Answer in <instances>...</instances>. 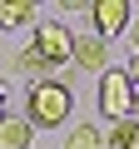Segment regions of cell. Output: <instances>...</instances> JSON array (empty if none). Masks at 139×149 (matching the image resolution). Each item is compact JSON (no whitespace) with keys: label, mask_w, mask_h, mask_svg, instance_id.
<instances>
[{"label":"cell","mask_w":139,"mask_h":149,"mask_svg":"<svg viewBox=\"0 0 139 149\" xmlns=\"http://www.w3.org/2000/svg\"><path fill=\"white\" fill-rule=\"evenodd\" d=\"M25 119H30V129H60L65 119H70V109H75V95H70V85L60 80H40V85H30V95H25Z\"/></svg>","instance_id":"cell-1"},{"label":"cell","mask_w":139,"mask_h":149,"mask_svg":"<svg viewBox=\"0 0 139 149\" xmlns=\"http://www.w3.org/2000/svg\"><path fill=\"white\" fill-rule=\"evenodd\" d=\"M70 45H75V30H70V25H60V20H40V25H35L30 50H35L50 70H65V65H70Z\"/></svg>","instance_id":"cell-2"},{"label":"cell","mask_w":139,"mask_h":149,"mask_svg":"<svg viewBox=\"0 0 139 149\" xmlns=\"http://www.w3.org/2000/svg\"><path fill=\"white\" fill-rule=\"evenodd\" d=\"M99 109L109 119H129L134 114V85H129L124 70H104L99 74Z\"/></svg>","instance_id":"cell-3"},{"label":"cell","mask_w":139,"mask_h":149,"mask_svg":"<svg viewBox=\"0 0 139 149\" xmlns=\"http://www.w3.org/2000/svg\"><path fill=\"white\" fill-rule=\"evenodd\" d=\"M70 65L85 74H104L109 70V40H99L95 30H80L75 45H70Z\"/></svg>","instance_id":"cell-4"},{"label":"cell","mask_w":139,"mask_h":149,"mask_svg":"<svg viewBox=\"0 0 139 149\" xmlns=\"http://www.w3.org/2000/svg\"><path fill=\"white\" fill-rule=\"evenodd\" d=\"M90 20H95V35L109 40V35H124L129 30L134 5H129V0H95V5H90Z\"/></svg>","instance_id":"cell-5"},{"label":"cell","mask_w":139,"mask_h":149,"mask_svg":"<svg viewBox=\"0 0 139 149\" xmlns=\"http://www.w3.org/2000/svg\"><path fill=\"white\" fill-rule=\"evenodd\" d=\"M30 139H35V129H30L25 114H5L0 119V149H30Z\"/></svg>","instance_id":"cell-6"},{"label":"cell","mask_w":139,"mask_h":149,"mask_svg":"<svg viewBox=\"0 0 139 149\" xmlns=\"http://www.w3.org/2000/svg\"><path fill=\"white\" fill-rule=\"evenodd\" d=\"M10 70H20L30 85H40V80H55V70H50V65H45V60H40V55H35L30 45H25V50H20L15 60H10Z\"/></svg>","instance_id":"cell-7"},{"label":"cell","mask_w":139,"mask_h":149,"mask_svg":"<svg viewBox=\"0 0 139 149\" xmlns=\"http://www.w3.org/2000/svg\"><path fill=\"white\" fill-rule=\"evenodd\" d=\"M30 20H35L30 0H0V30H15V25H30Z\"/></svg>","instance_id":"cell-8"},{"label":"cell","mask_w":139,"mask_h":149,"mask_svg":"<svg viewBox=\"0 0 139 149\" xmlns=\"http://www.w3.org/2000/svg\"><path fill=\"white\" fill-rule=\"evenodd\" d=\"M65 149H104V129L99 124H75L65 139Z\"/></svg>","instance_id":"cell-9"},{"label":"cell","mask_w":139,"mask_h":149,"mask_svg":"<svg viewBox=\"0 0 139 149\" xmlns=\"http://www.w3.org/2000/svg\"><path fill=\"white\" fill-rule=\"evenodd\" d=\"M134 139H139V119L129 114V119H114V129L104 134V149H129Z\"/></svg>","instance_id":"cell-10"},{"label":"cell","mask_w":139,"mask_h":149,"mask_svg":"<svg viewBox=\"0 0 139 149\" xmlns=\"http://www.w3.org/2000/svg\"><path fill=\"white\" fill-rule=\"evenodd\" d=\"M124 74H129V85H134V90H139V55H134V60H129V70H124Z\"/></svg>","instance_id":"cell-11"},{"label":"cell","mask_w":139,"mask_h":149,"mask_svg":"<svg viewBox=\"0 0 139 149\" xmlns=\"http://www.w3.org/2000/svg\"><path fill=\"white\" fill-rule=\"evenodd\" d=\"M129 40H134V55H139V20H129V30H124Z\"/></svg>","instance_id":"cell-12"},{"label":"cell","mask_w":139,"mask_h":149,"mask_svg":"<svg viewBox=\"0 0 139 149\" xmlns=\"http://www.w3.org/2000/svg\"><path fill=\"white\" fill-rule=\"evenodd\" d=\"M5 100H10V95H5V85H0V119H5V114H10V109H5Z\"/></svg>","instance_id":"cell-13"},{"label":"cell","mask_w":139,"mask_h":149,"mask_svg":"<svg viewBox=\"0 0 139 149\" xmlns=\"http://www.w3.org/2000/svg\"><path fill=\"white\" fill-rule=\"evenodd\" d=\"M134 119H139V90H134Z\"/></svg>","instance_id":"cell-14"},{"label":"cell","mask_w":139,"mask_h":149,"mask_svg":"<svg viewBox=\"0 0 139 149\" xmlns=\"http://www.w3.org/2000/svg\"><path fill=\"white\" fill-rule=\"evenodd\" d=\"M129 149H139V139H134V144H129Z\"/></svg>","instance_id":"cell-15"}]
</instances>
